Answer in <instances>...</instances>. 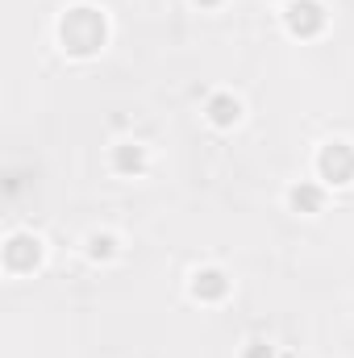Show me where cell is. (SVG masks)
<instances>
[{
	"label": "cell",
	"mask_w": 354,
	"mask_h": 358,
	"mask_svg": "<svg viewBox=\"0 0 354 358\" xmlns=\"http://www.w3.org/2000/svg\"><path fill=\"white\" fill-rule=\"evenodd\" d=\"M59 34H63V46L71 55H96L104 46V17L96 8H71L63 17Z\"/></svg>",
	"instance_id": "1"
},
{
	"label": "cell",
	"mask_w": 354,
	"mask_h": 358,
	"mask_svg": "<svg viewBox=\"0 0 354 358\" xmlns=\"http://www.w3.org/2000/svg\"><path fill=\"white\" fill-rule=\"evenodd\" d=\"M317 167H321V179H330V183H351L354 179V150L346 142H330L321 150Z\"/></svg>",
	"instance_id": "2"
},
{
	"label": "cell",
	"mask_w": 354,
	"mask_h": 358,
	"mask_svg": "<svg viewBox=\"0 0 354 358\" xmlns=\"http://www.w3.org/2000/svg\"><path fill=\"white\" fill-rule=\"evenodd\" d=\"M283 17H288V29H292V34H300V38H313V34L325 25V13H321V4H317V0H292Z\"/></svg>",
	"instance_id": "3"
},
{
	"label": "cell",
	"mask_w": 354,
	"mask_h": 358,
	"mask_svg": "<svg viewBox=\"0 0 354 358\" xmlns=\"http://www.w3.org/2000/svg\"><path fill=\"white\" fill-rule=\"evenodd\" d=\"M38 259H42V242H38V238H25V234H17V238L4 246V263H8L13 271L38 267Z\"/></svg>",
	"instance_id": "4"
},
{
	"label": "cell",
	"mask_w": 354,
	"mask_h": 358,
	"mask_svg": "<svg viewBox=\"0 0 354 358\" xmlns=\"http://www.w3.org/2000/svg\"><path fill=\"white\" fill-rule=\"evenodd\" d=\"M113 167H117L121 176H138V171L146 167V150H142L138 142H121V146L113 150Z\"/></svg>",
	"instance_id": "5"
},
{
	"label": "cell",
	"mask_w": 354,
	"mask_h": 358,
	"mask_svg": "<svg viewBox=\"0 0 354 358\" xmlns=\"http://www.w3.org/2000/svg\"><path fill=\"white\" fill-rule=\"evenodd\" d=\"M225 287H229V279L221 275V271H196V279H192V292L200 296V300H221L225 296Z\"/></svg>",
	"instance_id": "6"
},
{
	"label": "cell",
	"mask_w": 354,
	"mask_h": 358,
	"mask_svg": "<svg viewBox=\"0 0 354 358\" xmlns=\"http://www.w3.org/2000/svg\"><path fill=\"white\" fill-rule=\"evenodd\" d=\"M238 117H242V104H238L234 96H213V100H208V121H213V125L225 129V125H234Z\"/></svg>",
	"instance_id": "7"
},
{
	"label": "cell",
	"mask_w": 354,
	"mask_h": 358,
	"mask_svg": "<svg viewBox=\"0 0 354 358\" xmlns=\"http://www.w3.org/2000/svg\"><path fill=\"white\" fill-rule=\"evenodd\" d=\"M288 200H292L296 213H317V208H321V187H317V183H296Z\"/></svg>",
	"instance_id": "8"
},
{
	"label": "cell",
	"mask_w": 354,
	"mask_h": 358,
	"mask_svg": "<svg viewBox=\"0 0 354 358\" xmlns=\"http://www.w3.org/2000/svg\"><path fill=\"white\" fill-rule=\"evenodd\" d=\"M88 255L92 259H113V238H108V234H96L88 242Z\"/></svg>",
	"instance_id": "9"
},
{
	"label": "cell",
	"mask_w": 354,
	"mask_h": 358,
	"mask_svg": "<svg viewBox=\"0 0 354 358\" xmlns=\"http://www.w3.org/2000/svg\"><path fill=\"white\" fill-rule=\"evenodd\" d=\"M246 358H271V346H263V342H250V346H246Z\"/></svg>",
	"instance_id": "10"
},
{
	"label": "cell",
	"mask_w": 354,
	"mask_h": 358,
	"mask_svg": "<svg viewBox=\"0 0 354 358\" xmlns=\"http://www.w3.org/2000/svg\"><path fill=\"white\" fill-rule=\"evenodd\" d=\"M200 4H217V0H200Z\"/></svg>",
	"instance_id": "11"
}]
</instances>
